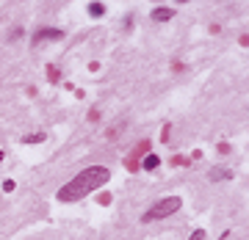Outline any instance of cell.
Segmentation results:
<instances>
[{"mask_svg": "<svg viewBox=\"0 0 249 240\" xmlns=\"http://www.w3.org/2000/svg\"><path fill=\"white\" fill-rule=\"evenodd\" d=\"M108 179H111V171L106 166H89V169H83L78 177H72L58 191V202H78L86 193H91L94 188H103Z\"/></svg>", "mask_w": 249, "mask_h": 240, "instance_id": "obj_1", "label": "cell"}, {"mask_svg": "<svg viewBox=\"0 0 249 240\" xmlns=\"http://www.w3.org/2000/svg\"><path fill=\"white\" fill-rule=\"evenodd\" d=\"M180 207H183V202H180V196H166V199H160V202H155V205L144 213L142 221L150 224V221H158V218H166V215L178 213Z\"/></svg>", "mask_w": 249, "mask_h": 240, "instance_id": "obj_2", "label": "cell"}, {"mask_svg": "<svg viewBox=\"0 0 249 240\" xmlns=\"http://www.w3.org/2000/svg\"><path fill=\"white\" fill-rule=\"evenodd\" d=\"M150 146H152L150 141H142V144H139V146H136V149L130 152L127 158H124V169H127V171H136V169H139V163H142V158L150 152Z\"/></svg>", "mask_w": 249, "mask_h": 240, "instance_id": "obj_3", "label": "cell"}, {"mask_svg": "<svg viewBox=\"0 0 249 240\" xmlns=\"http://www.w3.org/2000/svg\"><path fill=\"white\" fill-rule=\"evenodd\" d=\"M47 39H50V42H58V39H64V31H58V28H42V31L34 33L31 42H34V45H42V42H47Z\"/></svg>", "mask_w": 249, "mask_h": 240, "instance_id": "obj_4", "label": "cell"}, {"mask_svg": "<svg viewBox=\"0 0 249 240\" xmlns=\"http://www.w3.org/2000/svg\"><path fill=\"white\" fill-rule=\"evenodd\" d=\"M160 166V158L158 155H150V152H147V155H144V163H142V169H147V171H155Z\"/></svg>", "mask_w": 249, "mask_h": 240, "instance_id": "obj_5", "label": "cell"}, {"mask_svg": "<svg viewBox=\"0 0 249 240\" xmlns=\"http://www.w3.org/2000/svg\"><path fill=\"white\" fill-rule=\"evenodd\" d=\"M232 171L230 169H211V182H222V179H230Z\"/></svg>", "mask_w": 249, "mask_h": 240, "instance_id": "obj_6", "label": "cell"}, {"mask_svg": "<svg viewBox=\"0 0 249 240\" xmlns=\"http://www.w3.org/2000/svg\"><path fill=\"white\" fill-rule=\"evenodd\" d=\"M172 17H175L172 9H155L152 11V19H155V22H166V19H172Z\"/></svg>", "mask_w": 249, "mask_h": 240, "instance_id": "obj_7", "label": "cell"}, {"mask_svg": "<svg viewBox=\"0 0 249 240\" xmlns=\"http://www.w3.org/2000/svg\"><path fill=\"white\" fill-rule=\"evenodd\" d=\"M45 138H47L45 133H34V135H25V138H22V144H42Z\"/></svg>", "mask_w": 249, "mask_h": 240, "instance_id": "obj_8", "label": "cell"}, {"mask_svg": "<svg viewBox=\"0 0 249 240\" xmlns=\"http://www.w3.org/2000/svg\"><path fill=\"white\" fill-rule=\"evenodd\" d=\"M89 14H91V17H103V14H106V6H103V3H91Z\"/></svg>", "mask_w": 249, "mask_h": 240, "instance_id": "obj_9", "label": "cell"}, {"mask_svg": "<svg viewBox=\"0 0 249 240\" xmlns=\"http://www.w3.org/2000/svg\"><path fill=\"white\" fill-rule=\"evenodd\" d=\"M47 78L53 80V83H58V80H61L58 78V66H47Z\"/></svg>", "mask_w": 249, "mask_h": 240, "instance_id": "obj_10", "label": "cell"}, {"mask_svg": "<svg viewBox=\"0 0 249 240\" xmlns=\"http://www.w3.org/2000/svg\"><path fill=\"white\" fill-rule=\"evenodd\" d=\"M97 202H100V205H111V193H108V191H103V193L97 196Z\"/></svg>", "mask_w": 249, "mask_h": 240, "instance_id": "obj_11", "label": "cell"}, {"mask_svg": "<svg viewBox=\"0 0 249 240\" xmlns=\"http://www.w3.org/2000/svg\"><path fill=\"white\" fill-rule=\"evenodd\" d=\"M172 163H175V166H188V158H180L178 155V158H172Z\"/></svg>", "mask_w": 249, "mask_h": 240, "instance_id": "obj_12", "label": "cell"}, {"mask_svg": "<svg viewBox=\"0 0 249 240\" xmlns=\"http://www.w3.org/2000/svg\"><path fill=\"white\" fill-rule=\"evenodd\" d=\"M202 238H205V229H194V235H191L188 240H202Z\"/></svg>", "mask_w": 249, "mask_h": 240, "instance_id": "obj_13", "label": "cell"}, {"mask_svg": "<svg viewBox=\"0 0 249 240\" xmlns=\"http://www.w3.org/2000/svg\"><path fill=\"white\" fill-rule=\"evenodd\" d=\"M3 188H6V193H11V191H14V179H6V182H3Z\"/></svg>", "mask_w": 249, "mask_h": 240, "instance_id": "obj_14", "label": "cell"}, {"mask_svg": "<svg viewBox=\"0 0 249 240\" xmlns=\"http://www.w3.org/2000/svg\"><path fill=\"white\" fill-rule=\"evenodd\" d=\"M219 152H222V155H227V152H230V144L222 141V144H219Z\"/></svg>", "mask_w": 249, "mask_h": 240, "instance_id": "obj_15", "label": "cell"}, {"mask_svg": "<svg viewBox=\"0 0 249 240\" xmlns=\"http://www.w3.org/2000/svg\"><path fill=\"white\" fill-rule=\"evenodd\" d=\"M100 119V111H89V122H97Z\"/></svg>", "mask_w": 249, "mask_h": 240, "instance_id": "obj_16", "label": "cell"}, {"mask_svg": "<svg viewBox=\"0 0 249 240\" xmlns=\"http://www.w3.org/2000/svg\"><path fill=\"white\" fill-rule=\"evenodd\" d=\"M3 158H6V152H0V160H3Z\"/></svg>", "mask_w": 249, "mask_h": 240, "instance_id": "obj_17", "label": "cell"}, {"mask_svg": "<svg viewBox=\"0 0 249 240\" xmlns=\"http://www.w3.org/2000/svg\"><path fill=\"white\" fill-rule=\"evenodd\" d=\"M178 3H188V0H178Z\"/></svg>", "mask_w": 249, "mask_h": 240, "instance_id": "obj_18", "label": "cell"}]
</instances>
